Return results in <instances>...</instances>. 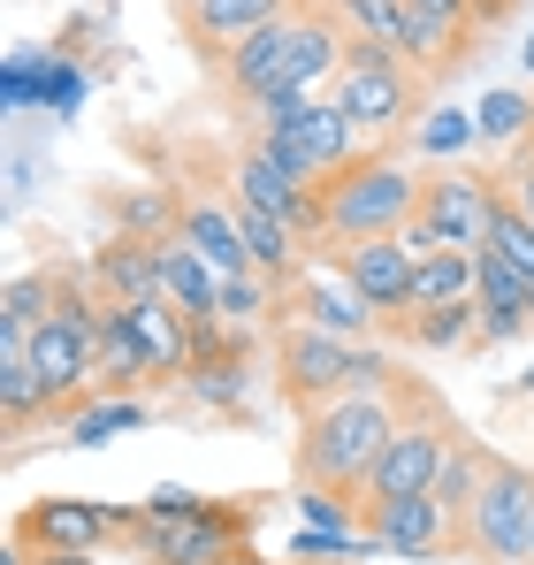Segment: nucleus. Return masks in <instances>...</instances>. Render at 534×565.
Wrapping results in <instances>:
<instances>
[{
	"label": "nucleus",
	"mask_w": 534,
	"mask_h": 565,
	"mask_svg": "<svg viewBox=\"0 0 534 565\" xmlns=\"http://www.w3.org/2000/svg\"><path fill=\"white\" fill-rule=\"evenodd\" d=\"M520 390H534V367H527V375H520Z\"/></svg>",
	"instance_id": "obj_40"
},
{
	"label": "nucleus",
	"mask_w": 534,
	"mask_h": 565,
	"mask_svg": "<svg viewBox=\"0 0 534 565\" xmlns=\"http://www.w3.org/2000/svg\"><path fill=\"white\" fill-rule=\"evenodd\" d=\"M130 329H138V344L153 360V382L199 367V329H191V313L177 298H130Z\"/></svg>",
	"instance_id": "obj_14"
},
{
	"label": "nucleus",
	"mask_w": 534,
	"mask_h": 565,
	"mask_svg": "<svg viewBox=\"0 0 534 565\" xmlns=\"http://www.w3.org/2000/svg\"><path fill=\"white\" fill-rule=\"evenodd\" d=\"M107 535H130V512L85 504V497H39L15 520V543H31V551H99Z\"/></svg>",
	"instance_id": "obj_10"
},
{
	"label": "nucleus",
	"mask_w": 534,
	"mask_h": 565,
	"mask_svg": "<svg viewBox=\"0 0 534 565\" xmlns=\"http://www.w3.org/2000/svg\"><path fill=\"white\" fill-rule=\"evenodd\" d=\"M397 420H405V413H397L389 390H344V397L313 405L306 428H298V473L321 481V489L366 497V473H374V459L389 451Z\"/></svg>",
	"instance_id": "obj_1"
},
{
	"label": "nucleus",
	"mask_w": 534,
	"mask_h": 565,
	"mask_svg": "<svg viewBox=\"0 0 534 565\" xmlns=\"http://www.w3.org/2000/svg\"><path fill=\"white\" fill-rule=\"evenodd\" d=\"M130 428H146V405H138L130 390H99V397H85V405L70 413V444H77V451L115 444V436H130Z\"/></svg>",
	"instance_id": "obj_22"
},
{
	"label": "nucleus",
	"mask_w": 534,
	"mask_h": 565,
	"mask_svg": "<svg viewBox=\"0 0 534 565\" xmlns=\"http://www.w3.org/2000/svg\"><path fill=\"white\" fill-rule=\"evenodd\" d=\"M366 535L389 558H444V551H458V520L436 504V489L428 497H382V504H366Z\"/></svg>",
	"instance_id": "obj_9"
},
{
	"label": "nucleus",
	"mask_w": 534,
	"mask_h": 565,
	"mask_svg": "<svg viewBox=\"0 0 534 565\" xmlns=\"http://www.w3.org/2000/svg\"><path fill=\"white\" fill-rule=\"evenodd\" d=\"M31 565H92V551H39Z\"/></svg>",
	"instance_id": "obj_37"
},
{
	"label": "nucleus",
	"mask_w": 534,
	"mask_h": 565,
	"mask_svg": "<svg viewBox=\"0 0 534 565\" xmlns=\"http://www.w3.org/2000/svg\"><path fill=\"white\" fill-rule=\"evenodd\" d=\"M458 298H481L473 253H428L420 276H413V306H458Z\"/></svg>",
	"instance_id": "obj_25"
},
{
	"label": "nucleus",
	"mask_w": 534,
	"mask_h": 565,
	"mask_svg": "<svg viewBox=\"0 0 534 565\" xmlns=\"http://www.w3.org/2000/svg\"><path fill=\"white\" fill-rule=\"evenodd\" d=\"M321 8H329V15H344L359 39H382V46L397 39V0H321Z\"/></svg>",
	"instance_id": "obj_33"
},
{
	"label": "nucleus",
	"mask_w": 534,
	"mask_h": 565,
	"mask_svg": "<svg viewBox=\"0 0 534 565\" xmlns=\"http://www.w3.org/2000/svg\"><path fill=\"white\" fill-rule=\"evenodd\" d=\"M177 237L206 253V268H214V276H260V268H253V245H245V230H237V206H214V199L183 206V214H177Z\"/></svg>",
	"instance_id": "obj_16"
},
{
	"label": "nucleus",
	"mask_w": 534,
	"mask_h": 565,
	"mask_svg": "<svg viewBox=\"0 0 534 565\" xmlns=\"http://www.w3.org/2000/svg\"><path fill=\"white\" fill-rule=\"evenodd\" d=\"M199 504H206L199 489H183V481H161V489H153L138 512H146V520H183V512H199Z\"/></svg>",
	"instance_id": "obj_34"
},
{
	"label": "nucleus",
	"mask_w": 534,
	"mask_h": 565,
	"mask_svg": "<svg viewBox=\"0 0 534 565\" xmlns=\"http://www.w3.org/2000/svg\"><path fill=\"white\" fill-rule=\"evenodd\" d=\"M527 543H534V473L512 459H489L466 520H458V551H473L489 565H527Z\"/></svg>",
	"instance_id": "obj_4"
},
{
	"label": "nucleus",
	"mask_w": 534,
	"mask_h": 565,
	"mask_svg": "<svg viewBox=\"0 0 534 565\" xmlns=\"http://www.w3.org/2000/svg\"><path fill=\"white\" fill-rule=\"evenodd\" d=\"M153 260H161V298H177L191 321H214V282L222 276L206 268V253L169 230V237H153Z\"/></svg>",
	"instance_id": "obj_18"
},
{
	"label": "nucleus",
	"mask_w": 534,
	"mask_h": 565,
	"mask_svg": "<svg viewBox=\"0 0 534 565\" xmlns=\"http://www.w3.org/2000/svg\"><path fill=\"white\" fill-rule=\"evenodd\" d=\"M183 23V39L206 54V62H229L260 23H275V15H290V0H169Z\"/></svg>",
	"instance_id": "obj_12"
},
{
	"label": "nucleus",
	"mask_w": 534,
	"mask_h": 565,
	"mask_svg": "<svg viewBox=\"0 0 534 565\" xmlns=\"http://www.w3.org/2000/svg\"><path fill=\"white\" fill-rule=\"evenodd\" d=\"M473 268H481V344H512V337H527V321H534L527 276H520L496 245H481Z\"/></svg>",
	"instance_id": "obj_15"
},
{
	"label": "nucleus",
	"mask_w": 534,
	"mask_h": 565,
	"mask_svg": "<svg viewBox=\"0 0 534 565\" xmlns=\"http://www.w3.org/2000/svg\"><path fill=\"white\" fill-rule=\"evenodd\" d=\"M138 382H153V360H146L138 329H130V306L107 298V313H99V390H130L138 397Z\"/></svg>",
	"instance_id": "obj_19"
},
{
	"label": "nucleus",
	"mask_w": 534,
	"mask_h": 565,
	"mask_svg": "<svg viewBox=\"0 0 534 565\" xmlns=\"http://www.w3.org/2000/svg\"><path fill=\"white\" fill-rule=\"evenodd\" d=\"M420 191L405 161L389 153H359L352 169H337L321 199H329V245H352V237H397L413 214H420Z\"/></svg>",
	"instance_id": "obj_3"
},
{
	"label": "nucleus",
	"mask_w": 534,
	"mask_h": 565,
	"mask_svg": "<svg viewBox=\"0 0 534 565\" xmlns=\"http://www.w3.org/2000/svg\"><path fill=\"white\" fill-rule=\"evenodd\" d=\"M329 260L344 268V282H352L382 321H405V313H413V276H420V260L405 253V237H352V245H329Z\"/></svg>",
	"instance_id": "obj_7"
},
{
	"label": "nucleus",
	"mask_w": 534,
	"mask_h": 565,
	"mask_svg": "<svg viewBox=\"0 0 534 565\" xmlns=\"http://www.w3.org/2000/svg\"><path fill=\"white\" fill-rule=\"evenodd\" d=\"M260 146L267 161L282 169V177H298V184H321V161H313V138H306V115H275V122H260Z\"/></svg>",
	"instance_id": "obj_26"
},
{
	"label": "nucleus",
	"mask_w": 534,
	"mask_h": 565,
	"mask_svg": "<svg viewBox=\"0 0 534 565\" xmlns=\"http://www.w3.org/2000/svg\"><path fill=\"white\" fill-rule=\"evenodd\" d=\"M329 99L352 115L359 130H389V122L413 115V70H405L397 46H382V39H352V46H344V70L329 77Z\"/></svg>",
	"instance_id": "obj_6"
},
{
	"label": "nucleus",
	"mask_w": 534,
	"mask_h": 565,
	"mask_svg": "<svg viewBox=\"0 0 534 565\" xmlns=\"http://www.w3.org/2000/svg\"><path fill=\"white\" fill-rule=\"evenodd\" d=\"M520 62H527V70H534V31H527V54H520Z\"/></svg>",
	"instance_id": "obj_39"
},
{
	"label": "nucleus",
	"mask_w": 534,
	"mask_h": 565,
	"mask_svg": "<svg viewBox=\"0 0 534 565\" xmlns=\"http://www.w3.org/2000/svg\"><path fill=\"white\" fill-rule=\"evenodd\" d=\"M473 138H481L473 107H428V115L413 122V146H420L428 161H458V153H466Z\"/></svg>",
	"instance_id": "obj_27"
},
{
	"label": "nucleus",
	"mask_w": 534,
	"mask_h": 565,
	"mask_svg": "<svg viewBox=\"0 0 534 565\" xmlns=\"http://www.w3.org/2000/svg\"><path fill=\"white\" fill-rule=\"evenodd\" d=\"M496 206H504V177H466V169H450V177H436V184L420 191V214L444 230L450 253H481Z\"/></svg>",
	"instance_id": "obj_8"
},
{
	"label": "nucleus",
	"mask_w": 534,
	"mask_h": 565,
	"mask_svg": "<svg viewBox=\"0 0 534 565\" xmlns=\"http://www.w3.org/2000/svg\"><path fill=\"white\" fill-rule=\"evenodd\" d=\"M504 199H512V206H520V214L534 222V153H520V161H512V177H504Z\"/></svg>",
	"instance_id": "obj_36"
},
{
	"label": "nucleus",
	"mask_w": 534,
	"mask_h": 565,
	"mask_svg": "<svg viewBox=\"0 0 534 565\" xmlns=\"http://www.w3.org/2000/svg\"><path fill=\"white\" fill-rule=\"evenodd\" d=\"M489 245H496V253H504L520 276H534V222L520 214V206H512V199L496 206V222H489Z\"/></svg>",
	"instance_id": "obj_32"
},
{
	"label": "nucleus",
	"mask_w": 534,
	"mask_h": 565,
	"mask_svg": "<svg viewBox=\"0 0 534 565\" xmlns=\"http://www.w3.org/2000/svg\"><path fill=\"white\" fill-rule=\"evenodd\" d=\"M130 543L146 565H222L253 543V512L245 504H199L183 520H146L130 512Z\"/></svg>",
	"instance_id": "obj_5"
},
{
	"label": "nucleus",
	"mask_w": 534,
	"mask_h": 565,
	"mask_svg": "<svg viewBox=\"0 0 534 565\" xmlns=\"http://www.w3.org/2000/svg\"><path fill=\"white\" fill-rule=\"evenodd\" d=\"M481 473H489V459H481V451H466V444H450V451H444V473H436V504H444L450 520H466V504H473Z\"/></svg>",
	"instance_id": "obj_29"
},
{
	"label": "nucleus",
	"mask_w": 534,
	"mask_h": 565,
	"mask_svg": "<svg viewBox=\"0 0 534 565\" xmlns=\"http://www.w3.org/2000/svg\"><path fill=\"white\" fill-rule=\"evenodd\" d=\"M473 122H481V138L512 146V138H527V122H534V99H527V93H481V107H473Z\"/></svg>",
	"instance_id": "obj_31"
},
{
	"label": "nucleus",
	"mask_w": 534,
	"mask_h": 565,
	"mask_svg": "<svg viewBox=\"0 0 534 565\" xmlns=\"http://www.w3.org/2000/svg\"><path fill=\"white\" fill-rule=\"evenodd\" d=\"M527 306H534V276H527Z\"/></svg>",
	"instance_id": "obj_41"
},
{
	"label": "nucleus",
	"mask_w": 534,
	"mask_h": 565,
	"mask_svg": "<svg viewBox=\"0 0 534 565\" xmlns=\"http://www.w3.org/2000/svg\"><path fill=\"white\" fill-rule=\"evenodd\" d=\"M290 306H298V321H313V329H337V337H366L382 313L359 298L352 282H344V268L337 260H321V268H298V282H290Z\"/></svg>",
	"instance_id": "obj_13"
},
{
	"label": "nucleus",
	"mask_w": 534,
	"mask_h": 565,
	"mask_svg": "<svg viewBox=\"0 0 534 565\" xmlns=\"http://www.w3.org/2000/svg\"><path fill=\"white\" fill-rule=\"evenodd\" d=\"M405 62H420V70H444L450 54L466 46V23H444V15H428L420 0H397V39H389Z\"/></svg>",
	"instance_id": "obj_21"
},
{
	"label": "nucleus",
	"mask_w": 534,
	"mask_h": 565,
	"mask_svg": "<svg viewBox=\"0 0 534 565\" xmlns=\"http://www.w3.org/2000/svg\"><path fill=\"white\" fill-rule=\"evenodd\" d=\"M397 237H405V253H413V260H428V253H450V245H444V230H436L428 214H413V222H405Z\"/></svg>",
	"instance_id": "obj_35"
},
{
	"label": "nucleus",
	"mask_w": 534,
	"mask_h": 565,
	"mask_svg": "<svg viewBox=\"0 0 534 565\" xmlns=\"http://www.w3.org/2000/svg\"><path fill=\"white\" fill-rule=\"evenodd\" d=\"M306 138H313L321 184H329L337 169H352V161H359V138H366V130H359V122L344 115V107H337V99H313V107H306Z\"/></svg>",
	"instance_id": "obj_23"
},
{
	"label": "nucleus",
	"mask_w": 534,
	"mask_h": 565,
	"mask_svg": "<svg viewBox=\"0 0 534 565\" xmlns=\"http://www.w3.org/2000/svg\"><path fill=\"white\" fill-rule=\"evenodd\" d=\"M183 382H191V397H206V405H245V390H253L237 352H222V360H199V367H191Z\"/></svg>",
	"instance_id": "obj_30"
},
{
	"label": "nucleus",
	"mask_w": 534,
	"mask_h": 565,
	"mask_svg": "<svg viewBox=\"0 0 534 565\" xmlns=\"http://www.w3.org/2000/svg\"><path fill=\"white\" fill-rule=\"evenodd\" d=\"M222 565H275V558H267V551H253V543H245V551H237V558H222Z\"/></svg>",
	"instance_id": "obj_38"
},
{
	"label": "nucleus",
	"mask_w": 534,
	"mask_h": 565,
	"mask_svg": "<svg viewBox=\"0 0 534 565\" xmlns=\"http://www.w3.org/2000/svg\"><path fill=\"white\" fill-rule=\"evenodd\" d=\"M527 565H534V543H527Z\"/></svg>",
	"instance_id": "obj_42"
},
{
	"label": "nucleus",
	"mask_w": 534,
	"mask_h": 565,
	"mask_svg": "<svg viewBox=\"0 0 534 565\" xmlns=\"http://www.w3.org/2000/svg\"><path fill=\"white\" fill-rule=\"evenodd\" d=\"M92 282L107 290V298H161V260H153V237H122V245H99V260H92Z\"/></svg>",
	"instance_id": "obj_20"
},
{
	"label": "nucleus",
	"mask_w": 534,
	"mask_h": 565,
	"mask_svg": "<svg viewBox=\"0 0 534 565\" xmlns=\"http://www.w3.org/2000/svg\"><path fill=\"white\" fill-rule=\"evenodd\" d=\"M267 306H275V282H267V276H222V282H214V313H222L229 329L267 321Z\"/></svg>",
	"instance_id": "obj_28"
},
{
	"label": "nucleus",
	"mask_w": 534,
	"mask_h": 565,
	"mask_svg": "<svg viewBox=\"0 0 534 565\" xmlns=\"http://www.w3.org/2000/svg\"><path fill=\"white\" fill-rule=\"evenodd\" d=\"M290 39H298V8H290V15H275V23H260V31L222 62V77L237 85V99H260L267 85H282V77H290Z\"/></svg>",
	"instance_id": "obj_17"
},
{
	"label": "nucleus",
	"mask_w": 534,
	"mask_h": 565,
	"mask_svg": "<svg viewBox=\"0 0 534 565\" xmlns=\"http://www.w3.org/2000/svg\"><path fill=\"white\" fill-rule=\"evenodd\" d=\"M275 375H282V397L298 413H313V405H329L344 390H389V360L352 344V337H337V329L290 321L282 344H275Z\"/></svg>",
	"instance_id": "obj_2"
},
{
	"label": "nucleus",
	"mask_w": 534,
	"mask_h": 565,
	"mask_svg": "<svg viewBox=\"0 0 534 565\" xmlns=\"http://www.w3.org/2000/svg\"><path fill=\"white\" fill-rule=\"evenodd\" d=\"M444 451H450V436L436 428V420H397V436H389V451L374 459L359 504H382V497H428L436 473H444Z\"/></svg>",
	"instance_id": "obj_11"
},
{
	"label": "nucleus",
	"mask_w": 534,
	"mask_h": 565,
	"mask_svg": "<svg viewBox=\"0 0 534 565\" xmlns=\"http://www.w3.org/2000/svg\"><path fill=\"white\" fill-rule=\"evenodd\" d=\"M397 329H405L420 352H450V344L481 337V298H458V306H413Z\"/></svg>",
	"instance_id": "obj_24"
}]
</instances>
